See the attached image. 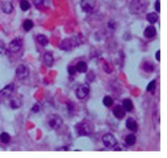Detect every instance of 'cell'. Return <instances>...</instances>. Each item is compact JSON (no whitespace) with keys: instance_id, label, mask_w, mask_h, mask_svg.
<instances>
[{"instance_id":"30bf717a","label":"cell","mask_w":167,"mask_h":158,"mask_svg":"<svg viewBox=\"0 0 167 158\" xmlns=\"http://www.w3.org/2000/svg\"><path fill=\"white\" fill-rule=\"evenodd\" d=\"M112 112L114 117L118 119H123L125 117L126 113V111L125 110L123 106H121L120 105L116 106L113 109Z\"/></svg>"},{"instance_id":"6da1fadb","label":"cell","mask_w":167,"mask_h":158,"mask_svg":"<svg viewBox=\"0 0 167 158\" xmlns=\"http://www.w3.org/2000/svg\"><path fill=\"white\" fill-rule=\"evenodd\" d=\"M46 127L50 130L59 129L63 125V119L58 114H51L46 119Z\"/></svg>"},{"instance_id":"5b68a950","label":"cell","mask_w":167,"mask_h":158,"mask_svg":"<svg viewBox=\"0 0 167 158\" xmlns=\"http://www.w3.org/2000/svg\"><path fill=\"white\" fill-rule=\"evenodd\" d=\"M30 71L26 66L20 64L16 70V75L19 79H24L29 75Z\"/></svg>"},{"instance_id":"7402d4cb","label":"cell","mask_w":167,"mask_h":158,"mask_svg":"<svg viewBox=\"0 0 167 158\" xmlns=\"http://www.w3.org/2000/svg\"><path fill=\"white\" fill-rule=\"evenodd\" d=\"M142 68H143V70L145 71L146 72H148V73L152 72L154 69L153 64L149 62H146L145 63H144Z\"/></svg>"},{"instance_id":"1f68e13d","label":"cell","mask_w":167,"mask_h":158,"mask_svg":"<svg viewBox=\"0 0 167 158\" xmlns=\"http://www.w3.org/2000/svg\"><path fill=\"white\" fill-rule=\"evenodd\" d=\"M5 47V45L4 44V43L2 41H0V54H2L3 52Z\"/></svg>"},{"instance_id":"4fadbf2b","label":"cell","mask_w":167,"mask_h":158,"mask_svg":"<svg viewBox=\"0 0 167 158\" xmlns=\"http://www.w3.org/2000/svg\"><path fill=\"white\" fill-rule=\"evenodd\" d=\"M157 34L156 29L153 26H149L145 29L144 32V35L147 38L153 37Z\"/></svg>"},{"instance_id":"7a4b0ae2","label":"cell","mask_w":167,"mask_h":158,"mask_svg":"<svg viewBox=\"0 0 167 158\" xmlns=\"http://www.w3.org/2000/svg\"><path fill=\"white\" fill-rule=\"evenodd\" d=\"M75 130L80 136H88L93 132V126L90 122L82 121L75 125Z\"/></svg>"},{"instance_id":"3957f363","label":"cell","mask_w":167,"mask_h":158,"mask_svg":"<svg viewBox=\"0 0 167 158\" xmlns=\"http://www.w3.org/2000/svg\"><path fill=\"white\" fill-rule=\"evenodd\" d=\"M90 85L88 83H84L80 85L77 88L76 91V95L77 99L80 100H82L88 95L90 92Z\"/></svg>"},{"instance_id":"ffe728a7","label":"cell","mask_w":167,"mask_h":158,"mask_svg":"<svg viewBox=\"0 0 167 158\" xmlns=\"http://www.w3.org/2000/svg\"><path fill=\"white\" fill-rule=\"evenodd\" d=\"M146 19L149 23L154 24L158 20V15L155 13H150L146 15Z\"/></svg>"},{"instance_id":"d4e9b609","label":"cell","mask_w":167,"mask_h":158,"mask_svg":"<svg viewBox=\"0 0 167 158\" xmlns=\"http://www.w3.org/2000/svg\"><path fill=\"white\" fill-rule=\"evenodd\" d=\"M0 140L4 144H7L10 140V135L7 133H3L0 135Z\"/></svg>"},{"instance_id":"44dd1931","label":"cell","mask_w":167,"mask_h":158,"mask_svg":"<svg viewBox=\"0 0 167 158\" xmlns=\"http://www.w3.org/2000/svg\"><path fill=\"white\" fill-rule=\"evenodd\" d=\"M33 23L32 22V20L30 19H27L24 22L23 28L26 32H28L30 30H31L33 28Z\"/></svg>"},{"instance_id":"9c48e42d","label":"cell","mask_w":167,"mask_h":158,"mask_svg":"<svg viewBox=\"0 0 167 158\" xmlns=\"http://www.w3.org/2000/svg\"><path fill=\"white\" fill-rule=\"evenodd\" d=\"M14 89V83H10L8 85L5 86V88L0 91V96L3 98H8L9 97Z\"/></svg>"},{"instance_id":"4316f807","label":"cell","mask_w":167,"mask_h":158,"mask_svg":"<svg viewBox=\"0 0 167 158\" xmlns=\"http://www.w3.org/2000/svg\"><path fill=\"white\" fill-rule=\"evenodd\" d=\"M155 84H156V81L155 80H152L149 83L148 87H147V91L148 92H152L155 88Z\"/></svg>"},{"instance_id":"484cf974","label":"cell","mask_w":167,"mask_h":158,"mask_svg":"<svg viewBox=\"0 0 167 158\" xmlns=\"http://www.w3.org/2000/svg\"><path fill=\"white\" fill-rule=\"evenodd\" d=\"M20 8L24 11H26L30 8V4L27 0H22L20 3Z\"/></svg>"},{"instance_id":"4dcf8cb0","label":"cell","mask_w":167,"mask_h":158,"mask_svg":"<svg viewBox=\"0 0 167 158\" xmlns=\"http://www.w3.org/2000/svg\"><path fill=\"white\" fill-rule=\"evenodd\" d=\"M155 58L157 61H161V51L158 50L156 53H155Z\"/></svg>"},{"instance_id":"ba28073f","label":"cell","mask_w":167,"mask_h":158,"mask_svg":"<svg viewBox=\"0 0 167 158\" xmlns=\"http://www.w3.org/2000/svg\"><path fill=\"white\" fill-rule=\"evenodd\" d=\"M131 9L135 13H143L145 11L146 5L144 4L143 2H141V0H136V1H133L131 4Z\"/></svg>"},{"instance_id":"83f0119b","label":"cell","mask_w":167,"mask_h":158,"mask_svg":"<svg viewBox=\"0 0 167 158\" xmlns=\"http://www.w3.org/2000/svg\"><path fill=\"white\" fill-rule=\"evenodd\" d=\"M67 72L70 75H74L76 72V69L74 66H69L67 68Z\"/></svg>"},{"instance_id":"d6a6232c","label":"cell","mask_w":167,"mask_h":158,"mask_svg":"<svg viewBox=\"0 0 167 158\" xmlns=\"http://www.w3.org/2000/svg\"><path fill=\"white\" fill-rule=\"evenodd\" d=\"M67 107H68L69 110L70 111H74V110H75V105H74V103L71 102V104H68Z\"/></svg>"},{"instance_id":"2e32d148","label":"cell","mask_w":167,"mask_h":158,"mask_svg":"<svg viewBox=\"0 0 167 158\" xmlns=\"http://www.w3.org/2000/svg\"><path fill=\"white\" fill-rule=\"evenodd\" d=\"M75 68L79 72L85 73L88 70V65L84 61H80L76 64Z\"/></svg>"},{"instance_id":"8992f818","label":"cell","mask_w":167,"mask_h":158,"mask_svg":"<svg viewBox=\"0 0 167 158\" xmlns=\"http://www.w3.org/2000/svg\"><path fill=\"white\" fill-rule=\"evenodd\" d=\"M22 40L20 37H16L9 43V50L13 53H18L22 48Z\"/></svg>"},{"instance_id":"d6986e66","label":"cell","mask_w":167,"mask_h":158,"mask_svg":"<svg viewBox=\"0 0 167 158\" xmlns=\"http://www.w3.org/2000/svg\"><path fill=\"white\" fill-rule=\"evenodd\" d=\"M37 40L38 43L42 46H47L48 44V39L47 37L43 34H39L37 36Z\"/></svg>"},{"instance_id":"8fae6325","label":"cell","mask_w":167,"mask_h":158,"mask_svg":"<svg viewBox=\"0 0 167 158\" xmlns=\"http://www.w3.org/2000/svg\"><path fill=\"white\" fill-rule=\"evenodd\" d=\"M126 127L127 128L128 130H131V131L132 132H136L138 130V124L137 122L135 119H133L132 117H129L125 123Z\"/></svg>"},{"instance_id":"7c38bea8","label":"cell","mask_w":167,"mask_h":158,"mask_svg":"<svg viewBox=\"0 0 167 158\" xmlns=\"http://www.w3.org/2000/svg\"><path fill=\"white\" fill-rule=\"evenodd\" d=\"M74 46V43L70 39H65L61 43L59 48L63 51H69Z\"/></svg>"},{"instance_id":"5bb4252c","label":"cell","mask_w":167,"mask_h":158,"mask_svg":"<svg viewBox=\"0 0 167 158\" xmlns=\"http://www.w3.org/2000/svg\"><path fill=\"white\" fill-rule=\"evenodd\" d=\"M44 62L47 66L51 67L54 63V57L50 52H47L44 54Z\"/></svg>"},{"instance_id":"f546056e","label":"cell","mask_w":167,"mask_h":158,"mask_svg":"<svg viewBox=\"0 0 167 158\" xmlns=\"http://www.w3.org/2000/svg\"><path fill=\"white\" fill-rule=\"evenodd\" d=\"M39 105H35L34 106H33V107L31 109V110L33 112H34V113H37L39 111Z\"/></svg>"},{"instance_id":"f1b7e54d","label":"cell","mask_w":167,"mask_h":158,"mask_svg":"<svg viewBox=\"0 0 167 158\" xmlns=\"http://www.w3.org/2000/svg\"><path fill=\"white\" fill-rule=\"evenodd\" d=\"M155 10H156L158 13H160V11H161V2H160V0H157L156 2H155Z\"/></svg>"},{"instance_id":"9a60e30c","label":"cell","mask_w":167,"mask_h":158,"mask_svg":"<svg viewBox=\"0 0 167 158\" xmlns=\"http://www.w3.org/2000/svg\"><path fill=\"white\" fill-rule=\"evenodd\" d=\"M2 9L5 13L10 14L13 11V6L10 2H5L2 4Z\"/></svg>"},{"instance_id":"ac0fdd59","label":"cell","mask_w":167,"mask_h":158,"mask_svg":"<svg viewBox=\"0 0 167 158\" xmlns=\"http://www.w3.org/2000/svg\"><path fill=\"white\" fill-rule=\"evenodd\" d=\"M123 108L125 109V110L127 112H131L133 109V103L130 99H125L123 102H122Z\"/></svg>"},{"instance_id":"603a6c76","label":"cell","mask_w":167,"mask_h":158,"mask_svg":"<svg viewBox=\"0 0 167 158\" xmlns=\"http://www.w3.org/2000/svg\"><path fill=\"white\" fill-rule=\"evenodd\" d=\"M10 105L11 108H13V109H16V108H18L20 107L22 103H21V101L18 99L14 98V99H13L12 100H10Z\"/></svg>"},{"instance_id":"e0dca14e","label":"cell","mask_w":167,"mask_h":158,"mask_svg":"<svg viewBox=\"0 0 167 158\" xmlns=\"http://www.w3.org/2000/svg\"><path fill=\"white\" fill-rule=\"evenodd\" d=\"M125 142L128 146H133L136 143V137L133 134H129L125 137Z\"/></svg>"},{"instance_id":"cb8c5ba5","label":"cell","mask_w":167,"mask_h":158,"mask_svg":"<svg viewBox=\"0 0 167 158\" xmlns=\"http://www.w3.org/2000/svg\"><path fill=\"white\" fill-rule=\"evenodd\" d=\"M103 104L105 106L107 107H110L112 106L113 103H114V101H113V99L111 98L110 96H106L103 98Z\"/></svg>"},{"instance_id":"277c9868","label":"cell","mask_w":167,"mask_h":158,"mask_svg":"<svg viewBox=\"0 0 167 158\" xmlns=\"http://www.w3.org/2000/svg\"><path fill=\"white\" fill-rule=\"evenodd\" d=\"M102 140L104 145L109 149L114 148L117 144V140L114 137V135L110 133L105 134L103 137Z\"/></svg>"},{"instance_id":"52a82bcc","label":"cell","mask_w":167,"mask_h":158,"mask_svg":"<svg viewBox=\"0 0 167 158\" xmlns=\"http://www.w3.org/2000/svg\"><path fill=\"white\" fill-rule=\"evenodd\" d=\"M96 7L95 0H82L81 7L86 12H92Z\"/></svg>"}]
</instances>
